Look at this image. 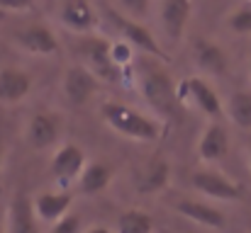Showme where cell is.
Returning a JSON list of instances; mask_svg holds the SVG:
<instances>
[{"label":"cell","instance_id":"cell-7","mask_svg":"<svg viewBox=\"0 0 251 233\" xmlns=\"http://www.w3.org/2000/svg\"><path fill=\"white\" fill-rule=\"evenodd\" d=\"M88 165L85 160V151L76 144H64L56 148V153L51 155V163H49V170L54 175V180L66 187L71 182H76L83 172V168Z\"/></svg>","mask_w":251,"mask_h":233},{"label":"cell","instance_id":"cell-23","mask_svg":"<svg viewBox=\"0 0 251 233\" xmlns=\"http://www.w3.org/2000/svg\"><path fill=\"white\" fill-rule=\"evenodd\" d=\"M134 46L129 44V42H125V39H120V42H112L110 44V54H112V61H115V66L125 73V68H129L132 64H134Z\"/></svg>","mask_w":251,"mask_h":233},{"label":"cell","instance_id":"cell-28","mask_svg":"<svg viewBox=\"0 0 251 233\" xmlns=\"http://www.w3.org/2000/svg\"><path fill=\"white\" fill-rule=\"evenodd\" d=\"M83 233H115V231H110L107 226H90V229H83Z\"/></svg>","mask_w":251,"mask_h":233},{"label":"cell","instance_id":"cell-10","mask_svg":"<svg viewBox=\"0 0 251 233\" xmlns=\"http://www.w3.org/2000/svg\"><path fill=\"white\" fill-rule=\"evenodd\" d=\"M12 39L22 51L34 54V56H49V54L59 51V39L47 24H29V27L15 32Z\"/></svg>","mask_w":251,"mask_h":233},{"label":"cell","instance_id":"cell-33","mask_svg":"<svg viewBox=\"0 0 251 233\" xmlns=\"http://www.w3.org/2000/svg\"><path fill=\"white\" fill-rule=\"evenodd\" d=\"M0 194H2V187H0Z\"/></svg>","mask_w":251,"mask_h":233},{"label":"cell","instance_id":"cell-26","mask_svg":"<svg viewBox=\"0 0 251 233\" xmlns=\"http://www.w3.org/2000/svg\"><path fill=\"white\" fill-rule=\"evenodd\" d=\"M117 2H120V7H122L132 20H142V17H147L149 5H151V0H117Z\"/></svg>","mask_w":251,"mask_h":233},{"label":"cell","instance_id":"cell-22","mask_svg":"<svg viewBox=\"0 0 251 233\" xmlns=\"http://www.w3.org/2000/svg\"><path fill=\"white\" fill-rule=\"evenodd\" d=\"M117 233H154V219L142 209H127L117 219Z\"/></svg>","mask_w":251,"mask_h":233},{"label":"cell","instance_id":"cell-15","mask_svg":"<svg viewBox=\"0 0 251 233\" xmlns=\"http://www.w3.org/2000/svg\"><path fill=\"white\" fill-rule=\"evenodd\" d=\"M7 233H39V219L34 214L32 199L17 192L7 207Z\"/></svg>","mask_w":251,"mask_h":233},{"label":"cell","instance_id":"cell-18","mask_svg":"<svg viewBox=\"0 0 251 233\" xmlns=\"http://www.w3.org/2000/svg\"><path fill=\"white\" fill-rule=\"evenodd\" d=\"M32 90L29 73L20 68H2L0 71V105H17Z\"/></svg>","mask_w":251,"mask_h":233},{"label":"cell","instance_id":"cell-25","mask_svg":"<svg viewBox=\"0 0 251 233\" xmlns=\"http://www.w3.org/2000/svg\"><path fill=\"white\" fill-rule=\"evenodd\" d=\"M49 233H83V221L76 214H66L64 219L51 224V231Z\"/></svg>","mask_w":251,"mask_h":233},{"label":"cell","instance_id":"cell-2","mask_svg":"<svg viewBox=\"0 0 251 233\" xmlns=\"http://www.w3.org/2000/svg\"><path fill=\"white\" fill-rule=\"evenodd\" d=\"M102 119L112 131H117V134H122L132 141H142V144H154L164 134L161 122L137 112L129 105H120V102H105L102 105Z\"/></svg>","mask_w":251,"mask_h":233},{"label":"cell","instance_id":"cell-16","mask_svg":"<svg viewBox=\"0 0 251 233\" xmlns=\"http://www.w3.org/2000/svg\"><path fill=\"white\" fill-rule=\"evenodd\" d=\"M173 209L198 226H205V229H222L225 226V214L212 204H205L198 199H180L173 204Z\"/></svg>","mask_w":251,"mask_h":233},{"label":"cell","instance_id":"cell-4","mask_svg":"<svg viewBox=\"0 0 251 233\" xmlns=\"http://www.w3.org/2000/svg\"><path fill=\"white\" fill-rule=\"evenodd\" d=\"M178 102L190 105L198 112H202L210 119H220L225 114V105L217 95V90L198 76H188L178 83Z\"/></svg>","mask_w":251,"mask_h":233},{"label":"cell","instance_id":"cell-5","mask_svg":"<svg viewBox=\"0 0 251 233\" xmlns=\"http://www.w3.org/2000/svg\"><path fill=\"white\" fill-rule=\"evenodd\" d=\"M110 44L105 37H95V34H85L83 42L78 44V54L85 59V68L98 78V80H107V83H117L122 80V71L115 66L112 54H110Z\"/></svg>","mask_w":251,"mask_h":233},{"label":"cell","instance_id":"cell-17","mask_svg":"<svg viewBox=\"0 0 251 233\" xmlns=\"http://www.w3.org/2000/svg\"><path fill=\"white\" fill-rule=\"evenodd\" d=\"M171 177V168L164 158H151L149 163H144L137 175H134V187L142 194H156L168 185Z\"/></svg>","mask_w":251,"mask_h":233},{"label":"cell","instance_id":"cell-20","mask_svg":"<svg viewBox=\"0 0 251 233\" xmlns=\"http://www.w3.org/2000/svg\"><path fill=\"white\" fill-rule=\"evenodd\" d=\"M110 180H112V168L95 160V163H88L83 168V172H81V177H78V187H81L83 194L93 197V194L102 192V190L110 185Z\"/></svg>","mask_w":251,"mask_h":233},{"label":"cell","instance_id":"cell-19","mask_svg":"<svg viewBox=\"0 0 251 233\" xmlns=\"http://www.w3.org/2000/svg\"><path fill=\"white\" fill-rule=\"evenodd\" d=\"M193 56H195V64L205 71V73H212V76H225L227 73V54L222 51V46H217L215 42L200 37L195 44H193Z\"/></svg>","mask_w":251,"mask_h":233},{"label":"cell","instance_id":"cell-30","mask_svg":"<svg viewBox=\"0 0 251 233\" xmlns=\"http://www.w3.org/2000/svg\"><path fill=\"white\" fill-rule=\"evenodd\" d=\"M2 160H5V144H2V139H0V168H2Z\"/></svg>","mask_w":251,"mask_h":233},{"label":"cell","instance_id":"cell-31","mask_svg":"<svg viewBox=\"0 0 251 233\" xmlns=\"http://www.w3.org/2000/svg\"><path fill=\"white\" fill-rule=\"evenodd\" d=\"M249 165H251V141H249Z\"/></svg>","mask_w":251,"mask_h":233},{"label":"cell","instance_id":"cell-24","mask_svg":"<svg viewBox=\"0 0 251 233\" xmlns=\"http://www.w3.org/2000/svg\"><path fill=\"white\" fill-rule=\"evenodd\" d=\"M227 27H229L234 34H251V5L237 7L234 12H229Z\"/></svg>","mask_w":251,"mask_h":233},{"label":"cell","instance_id":"cell-8","mask_svg":"<svg viewBox=\"0 0 251 233\" xmlns=\"http://www.w3.org/2000/svg\"><path fill=\"white\" fill-rule=\"evenodd\" d=\"M59 136H61V122H59L56 114H51V112L32 114V119L27 124V131H25V139L34 151L51 148L59 141Z\"/></svg>","mask_w":251,"mask_h":233},{"label":"cell","instance_id":"cell-13","mask_svg":"<svg viewBox=\"0 0 251 233\" xmlns=\"http://www.w3.org/2000/svg\"><path fill=\"white\" fill-rule=\"evenodd\" d=\"M61 22L64 27H69L71 32L76 34H93L95 27H98V17H95V10L88 0H64L61 5Z\"/></svg>","mask_w":251,"mask_h":233},{"label":"cell","instance_id":"cell-14","mask_svg":"<svg viewBox=\"0 0 251 233\" xmlns=\"http://www.w3.org/2000/svg\"><path fill=\"white\" fill-rule=\"evenodd\" d=\"M193 12L190 0H161V27L171 42H180Z\"/></svg>","mask_w":251,"mask_h":233},{"label":"cell","instance_id":"cell-1","mask_svg":"<svg viewBox=\"0 0 251 233\" xmlns=\"http://www.w3.org/2000/svg\"><path fill=\"white\" fill-rule=\"evenodd\" d=\"M137 78H139V90L144 95V100L166 119L176 114V109L180 107L178 102V85L171 80L168 71L161 66L159 59L144 56L137 64Z\"/></svg>","mask_w":251,"mask_h":233},{"label":"cell","instance_id":"cell-32","mask_svg":"<svg viewBox=\"0 0 251 233\" xmlns=\"http://www.w3.org/2000/svg\"><path fill=\"white\" fill-rule=\"evenodd\" d=\"M249 71H251V61H249Z\"/></svg>","mask_w":251,"mask_h":233},{"label":"cell","instance_id":"cell-29","mask_svg":"<svg viewBox=\"0 0 251 233\" xmlns=\"http://www.w3.org/2000/svg\"><path fill=\"white\" fill-rule=\"evenodd\" d=\"M0 233H7V212L0 209Z\"/></svg>","mask_w":251,"mask_h":233},{"label":"cell","instance_id":"cell-11","mask_svg":"<svg viewBox=\"0 0 251 233\" xmlns=\"http://www.w3.org/2000/svg\"><path fill=\"white\" fill-rule=\"evenodd\" d=\"M229 153V136H227V129L217 122V119H210L200 134V141H198V155L202 163L212 165V163H220L225 155Z\"/></svg>","mask_w":251,"mask_h":233},{"label":"cell","instance_id":"cell-21","mask_svg":"<svg viewBox=\"0 0 251 233\" xmlns=\"http://www.w3.org/2000/svg\"><path fill=\"white\" fill-rule=\"evenodd\" d=\"M225 114L239 129L251 131V92H247V90L232 92L229 100H227V105H225Z\"/></svg>","mask_w":251,"mask_h":233},{"label":"cell","instance_id":"cell-9","mask_svg":"<svg viewBox=\"0 0 251 233\" xmlns=\"http://www.w3.org/2000/svg\"><path fill=\"white\" fill-rule=\"evenodd\" d=\"M61 87H64L66 100H69L74 107H81V105H85V102L98 92L100 80L93 76L83 64H78V66H71V68L64 73V85H61Z\"/></svg>","mask_w":251,"mask_h":233},{"label":"cell","instance_id":"cell-6","mask_svg":"<svg viewBox=\"0 0 251 233\" xmlns=\"http://www.w3.org/2000/svg\"><path fill=\"white\" fill-rule=\"evenodd\" d=\"M190 185L200 194L217 199V202H239L242 199V187L215 168H198L190 175Z\"/></svg>","mask_w":251,"mask_h":233},{"label":"cell","instance_id":"cell-27","mask_svg":"<svg viewBox=\"0 0 251 233\" xmlns=\"http://www.w3.org/2000/svg\"><path fill=\"white\" fill-rule=\"evenodd\" d=\"M0 7L10 12H27L34 7V0H0Z\"/></svg>","mask_w":251,"mask_h":233},{"label":"cell","instance_id":"cell-12","mask_svg":"<svg viewBox=\"0 0 251 233\" xmlns=\"http://www.w3.org/2000/svg\"><path fill=\"white\" fill-rule=\"evenodd\" d=\"M74 204V194H69L66 190H59V192H42L32 199V207H34V214L39 221L44 224H56L59 219H64L69 214Z\"/></svg>","mask_w":251,"mask_h":233},{"label":"cell","instance_id":"cell-3","mask_svg":"<svg viewBox=\"0 0 251 233\" xmlns=\"http://www.w3.org/2000/svg\"><path fill=\"white\" fill-rule=\"evenodd\" d=\"M105 17H107L110 24L117 29L120 39L129 42L137 51H142V54H147V56H151V59H159V61H168L166 51H164V46L159 44V39H156L139 20H132V17H127V15H120V12L112 10V7L105 10Z\"/></svg>","mask_w":251,"mask_h":233}]
</instances>
